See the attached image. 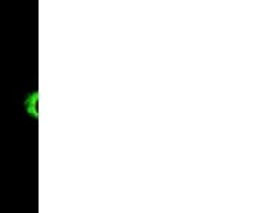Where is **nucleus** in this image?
<instances>
[{
	"mask_svg": "<svg viewBox=\"0 0 257 213\" xmlns=\"http://www.w3.org/2000/svg\"><path fill=\"white\" fill-rule=\"evenodd\" d=\"M37 102H39V94L36 92L32 93L26 99L25 102V106H26V111L29 112V115H32L33 118H37L39 116V111H37Z\"/></svg>",
	"mask_w": 257,
	"mask_h": 213,
	"instance_id": "f257e3e1",
	"label": "nucleus"
}]
</instances>
